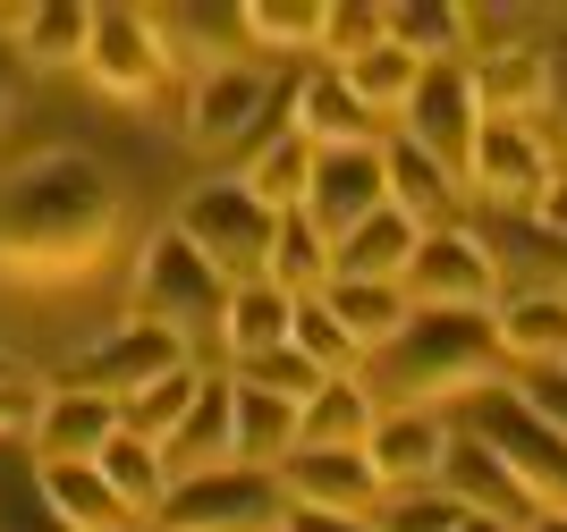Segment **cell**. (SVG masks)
Here are the masks:
<instances>
[{
    "label": "cell",
    "mask_w": 567,
    "mask_h": 532,
    "mask_svg": "<svg viewBox=\"0 0 567 532\" xmlns=\"http://www.w3.org/2000/svg\"><path fill=\"white\" fill-rule=\"evenodd\" d=\"M118 229V186L85 153H43L0 204V254L18 271H85Z\"/></svg>",
    "instance_id": "6da1fadb"
},
{
    "label": "cell",
    "mask_w": 567,
    "mask_h": 532,
    "mask_svg": "<svg viewBox=\"0 0 567 532\" xmlns=\"http://www.w3.org/2000/svg\"><path fill=\"white\" fill-rule=\"evenodd\" d=\"M499 322L492 313H415L381 355H364V389L399 397V415H432V397L492 389Z\"/></svg>",
    "instance_id": "7a4b0ae2"
},
{
    "label": "cell",
    "mask_w": 567,
    "mask_h": 532,
    "mask_svg": "<svg viewBox=\"0 0 567 532\" xmlns=\"http://www.w3.org/2000/svg\"><path fill=\"white\" fill-rule=\"evenodd\" d=\"M229 279L213 271V262L195 254L178 229H162L153 246H144V262H136V322H162V330H178V338H220L229 330Z\"/></svg>",
    "instance_id": "3957f363"
},
{
    "label": "cell",
    "mask_w": 567,
    "mask_h": 532,
    "mask_svg": "<svg viewBox=\"0 0 567 532\" xmlns=\"http://www.w3.org/2000/svg\"><path fill=\"white\" fill-rule=\"evenodd\" d=\"M178 237H187V246L213 262L229 288H246V279L271 271V237H280V211L262 204L246 178H213V186H195V195H187V211H178Z\"/></svg>",
    "instance_id": "277c9868"
},
{
    "label": "cell",
    "mask_w": 567,
    "mask_h": 532,
    "mask_svg": "<svg viewBox=\"0 0 567 532\" xmlns=\"http://www.w3.org/2000/svg\"><path fill=\"white\" fill-rule=\"evenodd\" d=\"M466 431L517 465V482L543 499V515H567V440L534 415V406H525V389H508V380L474 389L466 397Z\"/></svg>",
    "instance_id": "5b68a950"
},
{
    "label": "cell",
    "mask_w": 567,
    "mask_h": 532,
    "mask_svg": "<svg viewBox=\"0 0 567 532\" xmlns=\"http://www.w3.org/2000/svg\"><path fill=\"white\" fill-rule=\"evenodd\" d=\"M153 524H169V532H280L288 490H280V473L220 465V473H195V482L169 490V508L153 515Z\"/></svg>",
    "instance_id": "8992f818"
},
{
    "label": "cell",
    "mask_w": 567,
    "mask_h": 532,
    "mask_svg": "<svg viewBox=\"0 0 567 532\" xmlns=\"http://www.w3.org/2000/svg\"><path fill=\"white\" fill-rule=\"evenodd\" d=\"M399 288H406L415 313H499V262H492V246L466 237V229H432Z\"/></svg>",
    "instance_id": "52a82bcc"
},
{
    "label": "cell",
    "mask_w": 567,
    "mask_h": 532,
    "mask_svg": "<svg viewBox=\"0 0 567 532\" xmlns=\"http://www.w3.org/2000/svg\"><path fill=\"white\" fill-rule=\"evenodd\" d=\"M169 372H187V338L178 330H162V322H127V330H111L94 355H76L69 372H60V389H94V397H144L153 380H169Z\"/></svg>",
    "instance_id": "ba28073f"
},
{
    "label": "cell",
    "mask_w": 567,
    "mask_h": 532,
    "mask_svg": "<svg viewBox=\"0 0 567 532\" xmlns=\"http://www.w3.org/2000/svg\"><path fill=\"white\" fill-rule=\"evenodd\" d=\"M187 127H195V144H237L255 127H280L288 136L297 127V85H271L262 69H213L187 102Z\"/></svg>",
    "instance_id": "9c48e42d"
},
{
    "label": "cell",
    "mask_w": 567,
    "mask_h": 532,
    "mask_svg": "<svg viewBox=\"0 0 567 532\" xmlns=\"http://www.w3.org/2000/svg\"><path fill=\"white\" fill-rule=\"evenodd\" d=\"M390 211V153L381 144H339V153H322L313 161V195H306V220L322 237H355L364 220H381Z\"/></svg>",
    "instance_id": "30bf717a"
},
{
    "label": "cell",
    "mask_w": 567,
    "mask_h": 532,
    "mask_svg": "<svg viewBox=\"0 0 567 532\" xmlns=\"http://www.w3.org/2000/svg\"><path fill=\"white\" fill-rule=\"evenodd\" d=\"M474 136H483V102H474V69H424L415 102H406V144H424L432 161L466 186V161H474Z\"/></svg>",
    "instance_id": "8fae6325"
},
{
    "label": "cell",
    "mask_w": 567,
    "mask_h": 532,
    "mask_svg": "<svg viewBox=\"0 0 567 532\" xmlns=\"http://www.w3.org/2000/svg\"><path fill=\"white\" fill-rule=\"evenodd\" d=\"M441 490H450L466 515H483V524H508V532H534V524H543V499L517 482V465L499 457V448H483L474 431H457V440H450Z\"/></svg>",
    "instance_id": "7c38bea8"
},
{
    "label": "cell",
    "mask_w": 567,
    "mask_h": 532,
    "mask_svg": "<svg viewBox=\"0 0 567 532\" xmlns=\"http://www.w3.org/2000/svg\"><path fill=\"white\" fill-rule=\"evenodd\" d=\"M280 490H288V508H331V515H373L390 499L364 448H297L280 465Z\"/></svg>",
    "instance_id": "4fadbf2b"
},
{
    "label": "cell",
    "mask_w": 567,
    "mask_h": 532,
    "mask_svg": "<svg viewBox=\"0 0 567 532\" xmlns=\"http://www.w3.org/2000/svg\"><path fill=\"white\" fill-rule=\"evenodd\" d=\"M127 431V406L94 389H51L43 423H34V457L43 465H102V448Z\"/></svg>",
    "instance_id": "5bb4252c"
},
{
    "label": "cell",
    "mask_w": 567,
    "mask_h": 532,
    "mask_svg": "<svg viewBox=\"0 0 567 532\" xmlns=\"http://www.w3.org/2000/svg\"><path fill=\"white\" fill-rule=\"evenodd\" d=\"M85 69H94L111 93H162L169 43H162V25L136 18V9H94V51H85Z\"/></svg>",
    "instance_id": "9a60e30c"
},
{
    "label": "cell",
    "mask_w": 567,
    "mask_h": 532,
    "mask_svg": "<svg viewBox=\"0 0 567 532\" xmlns=\"http://www.w3.org/2000/svg\"><path fill=\"white\" fill-rule=\"evenodd\" d=\"M466 186L492 195V204H543L550 186H559V169H550V153L534 144V127H483V136H474V161H466Z\"/></svg>",
    "instance_id": "2e32d148"
},
{
    "label": "cell",
    "mask_w": 567,
    "mask_h": 532,
    "mask_svg": "<svg viewBox=\"0 0 567 532\" xmlns=\"http://www.w3.org/2000/svg\"><path fill=\"white\" fill-rule=\"evenodd\" d=\"M450 423L441 415H381V431H373V473H381V490H441V465H450Z\"/></svg>",
    "instance_id": "e0dca14e"
},
{
    "label": "cell",
    "mask_w": 567,
    "mask_h": 532,
    "mask_svg": "<svg viewBox=\"0 0 567 532\" xmlns=\"http://www.w3.org/2000/svg\"><path fill=\"white\" fill-rule=\"evenodd\" d=\"M474 102H483V127H525L534 111H550L559 102V69H550L543 51H492L483 69H474Z\"/></svg>",
    "instance_id": "ac0fdd59"
},
{
    "label": "cell",
    "mask_w": 567,
    "mask_h": 532,
    "mask_svg": "<svg viewBox=\"0 0 567 532\" xmlns=\"http://www.w3.org/2000/svg\"><path fill=\"white\" fill-rule=\"evenodd\" d=\"M169 473L178 482H195V473H220V465H237V380H204V397H195V415L178 423L162 440Z\"/></svg>",
    "instance_id": "d6986e66"
},
{
    "label": "cell",
    "mask_w": 567,
    "mask_h": 532,
    "mask_svg": "<svg viewBox=\"0 0 567 532\" xmlns=\"http://www.w3.org/2000/svg\"><path fill=\"white\" fill-rule=\"evenodd\" d=\"M492 322H499V355H517L534 372H567V288H525Z\"/></svg>",
    "instance_id": "ffe728a7"
},
{
    "label": "cell",
    "mask_w": 567,
    "mask_h": 532,
    "mask_svg": "<svg viewBox=\"0 0 567 532\" xmlns=\"http://www.w3.org/2000/svg\"><path fill=\"white\" fill-rule=\"evenodd\" d=\"M34 490H43V508L69 532H136V508L102 482V465H43Z\"/></svg>",
    "instance_id": "44dd1931"
},
{
    "label": "cell",
    "mask_w": 567,
    "mask_h": 532,
    "mask_svg": "<svg viewBox=\"0 0 567 532\" xmlns=\"http://www.w3.org/2000/svg\"><path fill=\"white\" fill-rule=\"evenodd\" d=\"M415 254H424V229H415L406 211H381V220H364L355 237L331 246V279H390V288H399Z\"/></svg>",
    "instance_id": "7402d4cb"
},
{
    "label": "cell",
    "mask_w": 567,
    "mask_h": 532,
    "mask_svg": "<svg viewBox=\"0 0 567 532\" xmlns=\"http://www.w3.org/2000/svg\"><path fill=\"white\" fill-rule=\"evenodd\" d=\"M297 431H306V406H297V397H271V389H246V380H237V465L280 473V465L297 457Z\"/></svg>",
    "instance_id": "603a6c76"
},
{
    "label": "cell",
    "mask_w": 567,
    "mask_h": 532,
    "mask_svg": "<svg viewBox=\"0 0 567 532\" xmlns=\"http://www.w3.org/2000/svg\"><path fill=\"white\" fill-rule=\"evenodd\" d=\"M322 304L339 313V330H348L364 355H381L406 322H415L406 288H390V279H331V288H322Z\"/></svg>",
    "instance_id": "cb8c5ba5"
},
{
    "label": "cell",
    "mask_w": 567,
    "mask_h": 532,
    "mask_svg": "<svg viewBox=\"0 0 567 532\" xmlns=\"http://www.w3.org/2000/svg\"><path fill=\"white\" fill-rule=\"evenodd\" d=\"M297 136L322 144V153H339V144H373V111L355 102V85L339 69H322V76L297 85Z\"/></svg>",
    "instance_id": "d4e9b609"
},
{
    "label": "cell",
    "mask_w": 567,
    "mask_h": 532,
    "mask_svg": "<svg viewBox=\"0 0 567 532\" xmlns=\"http://www.w3.org/2000/svg\"><path fill=\"white\" fill-rule=\"evenodd\" d=\"M220 338H229L237 364L288 347V338H297V296H288L280 279H246V288L229 296V330H220Z\"/></svg>",
    "instance_id": "484cf974"
},
{
    "label": "cell",
    "mask_w": 567,
    "mask_h": 532,
    "mask_svg": "<svg viewBox=\"0 0 567 532\" xmlns=\"http://www.w3.org/2000/svg\"><path fill=\"white\" fill-rule=\"evenodd\" d=\"M381 153H390V211H406V220H415V229H450V204H457V178L441 161H432L424 144H381Z\"/></svg>",
    "instance_id": "4316f807"
},
{
    "label": "cell",
    "mask_w": 567,
    "mask_h": 532,
    "mask_svg": "<svg viewBox=\"0 0 567 532\" xmlns=\"http://www.w3.org/2000/svg\"><path fill=\"white\" fill-rule=\"evenodd\" d=\"M373 431H381V397L364 389V372H355V380H331V389L306 406L297 448H373Z\"/></svg>",
    "instance_id": "83f0119b"
},
{
    "label": "cell",
    "mask_w": 567,
    "mask_h": 532,
    "mask_svg": "<svg viewBox=\"0 0 567 532\" xmlns=\"http://www.w3.org/2000/svg\"><path fill=\"white\" fill-rule=\"evenodd\" d=\"M313 161H322V144H306L297 127H288V136H271V144L255 153L246 186H255L262 204H271V211L288 220V211H306V195H313Z\"/></svg>",
    "instance_id": "f1b7e54d"
},
{
    "label": "cell",
    "mask_w": 567,
    "mask_h": 532,
    "mask_svg": "<svg viewBox=\"0 0 567 532\" xmlns=\"http://www.w3.org/2000/svg\"><path fill=\"white\" fill-rule=\"evenodd\" d=\"M339 76L355 85V102H364L373 118H406L415 85H424V60H415V51H399V43H381V51H364V60H348Z\"/></svg>",
    "instance_id": "f546056e"
},
{
    "label": "cell",
    "mask_w": 567,
    "mask_h": 532,
    "mask_svg": "<svg viewBox=\"0 0 567 532\" xmlns=\"http://www.w3.org/2000/svg\"><path fill=\"white\" fill-rule=\"evenodd\" d=\"M25 60H85L94 51V9H76V0H43V9H18L9 18Z\"/></svg>",
    "instance_id": "4dcf8cb0"
},
{
    "label": "cell",
    "mask_w": 567,
    "mask_h": 532,
    "mask_svg": "<svg viewBox=\"0 0 567 532\" xmlns=\"http://www.w3.org/2000/svg\"><path fill=\"white\" fill-rule=\"evenodd\" d=\"M474 18L466 9H441V0H415V9H390V43L415 51L424 69H457V51H466Z\"/></svg>",
    "instance_id": "1f68e13d"
},
{
    "label": "cell",
    "mask_w": 567,
    "mask_h": 532,
    "mask_svg": "<svg viewBox=\"0 0 567 532\" xmlns=\"http://www.w3.org/2000/svg\"><path fill=\"white\" fill-rule=\"evenodd\" d=\"M262 279H280L288 296H322V288H331V237L313 229L306 211H288L280 237H271V271Z\"/></svg>",
    "instance_id": "d6a6232c"
},
{
    "label": "cell",
    "mask_w": 567,
    "mask_h": 532,
    "mask_svg": "<svg viewBox=\"0 0 567 532\" xmlns=\"http://www.w3.org/2000/svg\"><path fill=\"white\" fill-rule=\"evenodd\" d=\"M204 380H213V372H195V364H187V372H169V380H153L144 397H127V431L162 448L169 431H178V423L195 415V397H204Z\"/></svg>",
    "instance_id": "836d02e7"
},
{
    "label": "cell",
    "mask_w": 567,
    "mask_h": 532,
    "mask_svg": "<svg viewBox=\"0 0 567 532\" xmlns=\"http://www.w3.org/2000/svg\"><path fill=\"white\" fill-rule=\"evenodd\" d=\"M288 347H306L331 380H355V372H364V347L339 330V313H331L322 296H297V338H288Z\"/></svg>",
    "instance_id": "e575fe53"
},
{
    "label": "cell",
    "mask_w": 567,
    "mask_h": 532,
    "mask_svg": "<svg viewBox=\"0 0 567 532\" xmlns=\"http://www.w3.org/2000/svg\"><path fill=\"white\" fill-rule=\"evenodd\" d=\"M237 380H246V389H271V397H297V406H313V397L331 389V372L313 364L306 347H271V355H255V364H237Z\"/></svg>",
    "instance_id": "d590c367"
},
{
    "label": "cell",
    "mask_w": 567,
    "mask_h": 532,
    "mask_svg": "<svg viewBox=\"0 0 567 532\" xmlns=\"http://www.w3.org/2000/svg\"><path fill=\"white\" fill-rule=\"evenodd\" d=\"M457 524H466V508L450 490H390L373 515V532H457Z\"/></svg>",
    "instance_id": "8d00e7d4"
},
{
    "label": "cell",
    "mask_w": 567,
    "mask_h": 532,
    "mask_svg": "<svg viewBox=\"0 0 567 532\" xmlns=\"http://www.w3.org/2000/svg\"><path fill=\"white\" fill-rule=\"evenodd\" d=\"M322 18H331V9H280V0H255V9H246V34H255V43H288V51H322Z\"/></svg>",
    "instance_id": "74e56055"
},
{
    "label": "cell",
    "mask_w": 567,
    "mask_h": 532,
    "mask_svg": "<svg viewBox=\"0 0 567 532\" xmlns=\"http://www.w3.org/2000/svg\"><path fill=\"white\" fill-rule=\"evenodd\" d=\"M381 43H390V9H331L322 18V51H339V69L381 51Z\"/></svg>",
    "instance_id": "f35d334b"
},
{
    "label": "cell",
    "mask_w": 567,
    "mask_h": 532,
    "mask_svg": "<svg viewBox=\"0 0 567 532\" xmlns=\"http://www.w3.org/2000/svg\"><path fill=\"white\" fill-rule=\"evenodd\" d=\"M43 397H51V389H34V380H9V389H0V440H9V431H25V440H34Z\"/></svg>",
    "instance_id": "ab89813d"
},
{
    "label": "cell",
    "mask_w": 567,
    "mask_h": 532,
    "mask_svg": "<svg viewBox=\"0 0 567 532\" xmlns=\"http://www.w3.org/2000/svg\"><path fill=\"white\" fill-rule=\"evenodd\" d=\"M525 406H534V415L567 440V372H534V380H525Z\"/></svg>",
    "instance_id": "60d3db41"
},
{
    "label": "cell",
    "mask_w": 567,
    "mask_h": 532,
    "mask_svg": "<svg viewBox=\"0 0 567 532\" xmlns=\"http://www.w3.org/2000/svg\"><path fill=\"white\" fill-rule=\"evenodd\" d=\"M280 532H373V515H331V508H288Z\"/></svg>",
    "instance_id": "b9f144b4"
},
{
    "label": "cell",
    "mask_w": 567,
    "mask_h": 532,
    "mask_svg": "<svg viewBox=\"0 0 567 532\" xmlns=\"http://www.w3.org/2000/svg\"><path fill=\"white\" fill-rule=\"evenodd\" d=\"M18 69H25V51H18V34H0V111L18 102Z\"/></svg>",
    "instance_id": "7bdbcfd3"
},
{
    "label": "cell",
    "mask_w": 567,
    "mask_h": 532,
    "mask_svg": "<svg viewBox=\"0 0 567 532\" xmlns=\"http://www.w3.org/2000/svg\"><path fill=\"white\" fill-rule=\"evenodd\" d=\"M534 220H543V229H550V237H559V246H567V178L550 186L543 204H534Z\"/></svg>",
    "instance_id": "ee69618b"
},
{
    "label": "cell",
    "mask_w": 567,
    "mask_h": 532,
    "mask_svg": "<svg viewBox=\"0 0 567 532\" xmlns=\"http://www.w3.org/2000/svg\"><path fill=\"white\" fill-rule=\"evenodd\" d=\"M457 532H508V524H483V515H466V524H457Z\"/></svg>",
    "instance_id": "f6af8a7d"
},
{
    "label": "cell",
    "mask_w": 567,
    "mask_h": 532,
    "mask_svg": "<svg viewBox=\"0 0 567 532\" xmlns=\"http://www.w3.org/2000/svg\"><path fill=\"white\" fill-rule=\"evenodd\" d=\"M534 532H567V515H543V524H534Z\"/></svg>",
    "instance_id": "bcb514c9"
},
{
    "label": "cell",
    "mask_w": 567,
    "mask_h": 532,
    "mask_svg": "<svg viewBox=\"0 0 567 532\" xmlns=\"http://www.w3.org/2000/svg\"><path fill=\"white\" fill-rule=\"evenodd\" d=\"M9 380H18V364H9V355H0V389H9Z\"/></svg>",
    "instance_id": "7dc6e473"
},
{
    "label": "cell",
    "mask_w": 567,
    "mask_h": 532,
    "mask_svg": "<svg viewBox=\"0 0 567 532\" xmlns=\"http://www.w3.org/2000/svg\"><path fill=\"white\" fill-rule=\"evenodd\" d=\"M559 118H567V69H559Z\"/></svg>",
    "instance_id": "c3c4849f"
},
{
    "label": "cell",
    "mask_w": 567,
    "mask_h": 532,
    "mask_svg": "<svg viewBox=\"0 0 567 532\" xmlns=\"http://www.w3.org/2000/svg\"><path fill=\"white\" fill-rule=\"evenodd\" d=\"M144 532H169V524H144Z\"/></svg>",
    "instance_id": "681fc988"
}]
</instances>
